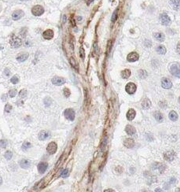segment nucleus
I'll use <instances>...</instances> for the list:
<instances>
[{"label": "nucleus", "instance_id": "41", "mask_svg": "<svg viewBox=\"0 0 180 192\" xmlns=\"http://www.w3.org/2000/svg\"><path fill=\"white\" fill-rule=\"evenodd\" d=\"M104 192H115V191H113V189H106L104 191Z\"/></svg>", "mask_w": 180, "mask_h": 192}, {"label": "nucleus", "instance_id": "13", "mask_svg": "<svg viewBox=\"0 0 180 192\" xmlns=\"http://www.w3.org/2000/svg\"><path fill=\"white\" fill-rule=\"evenodd\" d=\"M48 167V164L47 162H41L38 164V171L39 173H41V174H43V173H44L46 172V170H47V168Z\"/></svg>", "mask_w": 180, "mask_h": 192}, {"label": "nucleus", "instance_id": "36", "mask_svg": "<svg viewBox=\"0 0 180 192\" xmlns=\"http://www.w3.org/2000/svg\"><path fill=\"white\" fill-rule=\"evenodd\" d=\"M64 95L65 96L66 98H68L69 96H70V91H69L68 88L64 89Z\"/></svg>", "mask_w": 180, "mask_h": 192}, {"label": "nucleus", "instance_id": "33", "mask_svg": "<svg viewBox=\"0 0 180 192\" xmlns=\"http://www.w3.org/2000/svg\"><path fill=\"white\" fill-rule=\"evenodd\" d=\"M10 81H11V83H12V84H17V83H18V81H19V79L17 78V76H13L12 77V78H11Z\"/></svg>", "mask_w": 180, "mask_h": 192}, {"label": "nucleus", "instance_id": "34", "mask_svg": "<svg viewBox=\"0 0 180 192\" xmlns=\"http://www.w3.org/2000/svg\"><path fill=\"white\" fill-rule=\"evenodd\" d=\"M80 58L84 59V57H85V51H84V49L83 47H80Z\"/></svg>", "mask_w": 180, "mask_h": 192}, {"label": "nucleus", "instance_id": "21", "mask_svg": "<svg viewBox=\"0 0 180 192\" xmlns=\"http://www.w3.org/2000/svg\"><path fill=\"white\" fill-rule=\"evenodd\" d=\"M142 106L143 109H147L150 108V106H151L150 100H149L148 98H145L142 101Z\"/></svg>", "mask_w": 180, "mask_h": 192}, {"label": "nucleus", "instance_id": "19", "mask_svg": "<svg viewBox=\"0 0 180 192\" xmlns=\"http://www.w3.org/2000/svg\"><path fill=\"white\" fill-rule=\"evenodd\" d=\"M50 136V132L47 131H42L39 134V139L40 140H45Z\"/></svg>", "mask_w": 180, "mask_h": 192}, {"label": "nucleus", "instance_id": "29", "mask_svg": "<svg viewBox=\"0 0 180 192\" xmlns=\"http://www.w3.org/2000/svg\"><path fill=\"white\" fill-rule=\"evenodd\" d=\"M138 76H139V77L141 79H146L147 76H148V73H147V72L144 69H141L138 71Z\"/></svg>", "mask_w": 180, "mask_h": 192}, {"label": "nucleus", "instance_id": "43", "mask_svg": "<svg viewBox=\"0 0 180 192\" xmlns=\"http://www.w3.org/2000/svg\"><path fill=\"white\" fill-rule=\"evenodd\" d=\"M162 191H161V189L160 188H156V190H155V192H161Z\"/></svg>", "mask_w": 180, "mask_h": 192}, {"label": "nucleus", "instance_id": "23", "mask_svg": "<svg viewBox=\"0 0 180 192\" xmlns=\"http://www.w3.org/2000/svg\"><path fill=\"white\" fill-rule=\"evenodd\" d=\"M19 164H20L21 167L23 168H29L30 166V161H29V160H21Z\"/></svg>", "mask_w": 180, "mask_h": 192}, {"label": "nucleus", "instance_id": "25", "mask_svg": "<svg viewBox=\"0 0 180 192\" xmlns=\"http://www.w3.org/2000/svg\"><path fill=\"white\" fill-rule=\"evenodd\" d=\"M169 118L171 121H176L178 120V114L175 111H171L169 113Z\"/></svg>", "mask_w": 180, "mask_h": 192}, {"label": "nucleus", "instance_id": "14", "mask_svg": "<svg viewBox=\"0 0 180 192\" xmlns=\"http://www.w3.org/2000/svg\"><path fill=\"white\" fill-rule=\"evenodd\" d=\"M175 157V154L173 151H168V152H166L164 154V158L165 160H167L168 161H172L174 160Z\"/></svg>", "mask_w": 180, "mask_h": 192}, {"label": "nucleus", "instance_id": "20", "mask_svg": "<svg viewBox=\"0 0 180 192\" xmlns=\"http://www.w3.org/2000/svg\"><path fill=\"white\" fill-rule=\"evenodd\" d=\"M153 36L156 40L159 41V42H163V41L164 40V39H165L164 35L163 33H161V32H156V33L153 34Z\"/></svg>", "mask_w": 180, "mask_h": 192}, {"label": "nucleus", "instance_id": "38", "mask_svg": "<svg viewBox=\"0 0 180 192\" xmlns=\"http://www.w3.org/2000/svg\"><path fill=\"white\" fill-rule=\"evenodd\" d=\"M117 10H116V11L113 13V17H112V21L114 22L115 21L117 20Z\"/></svg>", "mask_w": 180, "mask_h": 192}, {"label": "nucleus", "instance_id": "12", "mask_svg": "<svg viewBox=\"0 0 180 192\" xmlns=\"http://www.w3.org/2000/svg\"><path fill=\"white\" fill-rule=\"evenodd\" d=\"M54 33L53 30H51V29L46 30L43 33V38L46 39H51L54 37Z\"/></svg>", "mask_w": 180, "mask_h": 192}, {"label": "nucleus", "instance_id": "10", "mask_svg": "<svg viewBox=\"0 0 180 192\" xmlns=\"http://www.w3.org/2000/svg\"><path fill=\"white\" fill-rule=\"evenodd\" d=\"M161 85L165 89H169L172 87V83L169 79L168 78H163L161 80Z\"/></svg>", "mask_w": 180, "mask_h": 192}, {"label": "nucleus", "instance_id": "7", "mask_svg": "<svg viewBox=\"0 0 180 192\" xmlns=\"http://www.w3.org/2000/svg\"><path fill=\"white\" fill-rule=\"evenodd\" d=\"M138 58H139V55H138V54L136 53V52H131L130 53L127 55V60L128 62H136L138 60Z\"/></svg>", "mask_w": 180, "mask_h": 192}, {"label": "nucleus", "instance_id": "27", "mask_svg": "<svg viewBox=\"0 0 180 192\" xmlns=\"http://www.w3.org/2000/svg\"><path fill=\"white\" fill-rule=\"evenodd\" d=\"M69 62H70L71 65H72L73 68H74L76 70L78 71V63H77V62H76V59L73 58V57H71L70 59H69Z\"/></svg>", "mask_w": 180, "mask_h": 192}, {"label": "nucleus", "instance_id": "4", "mask_svg": "<svg viewBox=\"0 0 180 192\" xmlns=\"http://www.w3.org/2000/svg\"><path fill=\"white\" fill-rule=\"evenodd\" d=\"M64 115L69 121H73L75 119V112L72 109H67L64 112Z\"/></svg>", "mask_w": 180, "mask_h": 192}, {"label": "nucleus", "instance_id": "18", "mask_svg": "<svg viewBox=\"0 0 180 192\" xmlns=\"http://www.w3.org/2000/svg\"><path fill=\"white\" fill-rule=\"evenodd\" d=\"M125 131L129 135H132L134 134H135V132H136L135 127H133L132 125H127L125 128Z\"/></svg>", "mask_w": 180, "mask_h": 192}, {"label": "nucleus", "instance_id": "6", "mask_svg": "<svg viewBox=\"0 0 180 192\" xmlns=\"http://www.w3.org/2000/svg\"><path fill=\"white\" fill-rule=\"evenodd\" d=\"M136 89H137V87L134 83H128L126 85V88H125L126 91L130 95H132L135 93L136 91Z\"/></svg>", "mask_w": 180, "mask_h": 192}, {"label": "nucleus", "instance_id": "31", "mask_svg": "<svg viewBox=\"0 0 180 192\" xmlns=\"http://www.w3.org/2000/svg\"><path fill=\"white\" fill-rule=\"evenodd\" d=\"M26 95H27V91L26 90H21V91H20V93H19V96H20V98H25L26 97Z\"/></svg>", "mask_w": 180, "mask_h": 192}, {"label": "nucleus", "instance_id": "8", "mask_svg": "<svg viewBox=\"0 0 180 192\" xmlns=\"http://www.w3.org/2000/svg\"><path fill=\"white\" fill-rule=\"evenodd\" d=\"M160 20L161 21V23L164 25H168L170 23H171V19L170 17L166 14L165 13H162V14H160Z\"/></svg>", "mask_w": 180, "mask_h": 192}, {"label": "nucleus", "instance_id": "42", "mask_svg": "<svg viewBox=\"0 0 180 192\" xmlns=\"http://www.w3.org/2000/svg\"><path fill=\"white\" fill-rule=\"evenodd\" d=\"M177 50H178V52L180 54V43H179L177 45Z\"/></svg>", "mask_w": 180, "mask_h": 192}, {"label": "nucleus", "instance_id": "9", "mask_svg": "<svg viewBox=\"0 0 180 192\" xmlns=\"http://www.w3.org/2000/svg\"><path fill=\"white\" fill-rule=\"evenodd\" d=\"M52 83L54 85L60 86V85H62V84H64V83H65V80H64V78H62V77L55 76V77H54V78L52 79Z\"/></svg>", "mask_w": 180, "mask_h": 192}, {"label": "nucleus", "instance_id": "46", "mask_svg": "<svg viewBox=\"0 0 180 192\" xmlns=\"http://www.w3.org/2000/svg\"><path fill=\"white\" fill-rule=\"evenodd\" d=\"M94 1V0H89V1H88V2H87V4H90L91 2H93Z\"/></svg>", "mask_w": 180, "mask_h": 192}, {"label": "nucleus", "instance_id": "39", "mask_svg": "<svg viewBox=\"0 0 180 192\" xmlns=\"http://www.w3.org/2000/svg\"><path fill=\"white\" fill-rule=\"evenodd\" d=\"M68 169H64V170H62V172L61 173V176L63 177H66V176H68Z\"/></svg>", "mask_w": 180, "mask_h": 192}, {"label": "nucleus", "instance_id": "45", "mask_svg": "<svg viewBox=\"0 0 180 192\" xmlns=\"http://www.w3.org/2000/svg\"><path fill=\"white\" fill-rule=\"evenodd\" d=\"M2 177L0 176V185L2 184Z\"/></svg>", "mask_w": 180, "mask_h": 192}, {"label": "nucleus", "instance_id": "32", "mask_svg": "<svg viewBox=\"0 0 180 192\" xmlns=\"http://www.w3.org/2000/svg\"><path fill=\"white\" fill-rule=\"evenodd\" d=\"M12 156H13V154H12L11 151H6V152L5 153V158H6V159H7V160H10L11 158H12Z\"/></svg>", "mask_w": 180, "mask_h": 192}, {"label": "nucleus", "instance_id": "5", "mask_svg": "<svg viewBox=\"0 0 180 192\" xmlns=\"http://www.w3.org/2000/svg\"><path fill=\"white\" fill-rule=\"evenodd\" d=\"M57 149H58V145L56 143H54V142L50 143L47 147V150L50 154H54L56 153Z\"/></svg>", "mask_w": 180, "mask_h": 192}, {"label": "nucleus", "instance_id": "26", "mask_svg": "<svg viewBox=\"0 0 180 192\" xmlns=\"http://www.w3.org/2000/svg\"><path fill=\"white\" fill-rule=\"evenodd\" d=\"M156 52H157L158 54H164L166 53V48H165L164 46L160 45V46H158L157 47H156Z\"/></svg>", "mask_w": 180, "mask_h": 192}, {"label": "nucleus", "instance_id": "17", "mask_svg": "<svg viewBox=\"0 0 180 192\" xmlns=\"http://www.w3.org/2000/svg\"><path fill=\"white\" fill-rule=\"evenodd\" d=\"M28 58H29V54H26V53H21V54H19L17 55V60L18 62H23L26 61L27 59H28Z\"/></svg>", "mask_w": 180, "mask_h": 192}, {"label": "nucleus", "instance_id": "37", "mask_svg": "<svg viewBox=\"0 0 180 192\" xmlns=\"http://www.w3.org/2000/svg\"><path fill=\"white\" fill-rule=\"evenodd\" d=\"M7 145V142L6 140H1L0 141V147H2V148H6Z\"/></svg>", "mask_w": 180, "mask_h": 192}, {"label": "nucleus", "instance_id": "16", "mask_svg": "<svg viewBox=\"0 0 180 192\" xmlns=\"http://www.w3.org/2000/svg\"><path fill=\"white\" fill-rule=\"evenodd\" d=\"M136 113L134 109H130L127 113V118L128 121H132L134 118L135 117Z\"/></svg>", "mask_w": 180, "mask_h": 192}, {"label": "nucleus", "instance_id": "15", "mask_svg": "<svg viewBox=\"0 0 180 192\" xmlns=\"http://www.w3.org/2000/svg\"><path fill=\"white\" fill-rule=\"evenodd\" d=\"M123 145L125 146L127 148H133L135 147V141L130 138L126 139L123 142Z\"/></svg>", "mask_w": 180, "mask_h": 192}, {"label": "nucleus", "instance_id": "1", "mask_svg": "<svg viewBox=\"0 0 180 192\" xmlns=\"http://www.w3.org/2000/svg\"><path fill=\"white\" fill-rule=\"evenodd\" d=\"M170 72L173 76L180 77V65L179 63H174L170 66Z\"/></svg>", "mask_w": 180, "mask_h": 192}, {"label": "nucleus", "instance_id": "30", "mask_svg": "<svg viewBox=\"0 0 180 192\" xmlns=\"http://www.w3.org/2000/svg\"><path fill=\"white\" fill-rule=\"evenodd\" d=\"M31 147V144L30 143H29V142H25V143H24L22 145L23 150H27V149L30 148Z\"/></svg>", "mask_w": 180, "mask_h": 192}, {"label": "nucleus", "instance_id": "24", "mask_svg": "<svg viewBox=\"0 0 180 192\" xmlns=\"http://www.w3.org/2000/svg\"><path fill=\"white\" fill-rule=\"evenodd\" d=\"M131 76V71L129 69H124L121 72V76L123 79H127Z\"/></svg>", "mask_w": 180, "mask_h": 192}, {"label": "nucleus", "instance_id": "3", "mask_svg": "<svg viewBox=\"0 0 180 192\" xmlns=\"http://www.w3.org/2000/svg\"><path fill=\"white\" fill-rule=\"evenodd\" d=\"M43 13H44V9L42 6L36 5L32 7V9H31V13L34 16H36V17L41 16Z\"/></svg>", "mask_w": 180, "mask_h": 192}, {"label": "nucleus", "instance_id": "2", "mask_svg": "<svg viewBox=\"0 0 180 192\" xmlns=\"http://www.w3.org/2000/svg\"><path fill=\"white\" fill-rule=\"evenodd\" d=\"M10 45H11L12 47L17 48V47H19L21 46L22 41L19 37H17V36H16V35H13L10 38Z\"/></svg>", "mask_w": 180, "mask_h": 192}, {"label": "nucleus", "instance_id": "48", "mask_svg": "<svg viewBox=\"0 0 180 192\" xmlns=\"http://www.w3.org/2000/svg\"><path fill=\"white\" fill-rule=\"evenodd\" d=\"M179 102H180V97H179Z\"/></svg>", "mask_w": 180, "mask_h": 192}, {"label": "nucleus", "instance_id": "11", "mask_svg": "<svg viewBox=\"0 0 180 192\" xmlns=\"http://www.w3.org/2000/svg\"><path fill=\"white\" fill-rule=\"evenodd\" d=\"M25 15V13L22 10H16L12 13V18L13 20H19L21 17H23Z\"/></svg>", "mask_w": 180, "mask_h": 192}, {"label": "nucleus", "instance_id": "44", "mask_svg": "<svg viewBox=\"0 0 180 192\" xmlns=\"http://www.w3.org/2000/svg\"><path fill=\"white\" fill-rule=\"evenodd\" d=\"M176 192H180V187H178V188L176 189V191H175Z\"/></svg>", "mask_w": 180, "mask_h": 192}, {"label": "nucleus", "instance_id": "47", "mask_svg": "<svg viewBox=\"0 0 180 192\" xmlns=\"http://www.w3.org/2000/svg\"><path fill=\"white\" fill-rule=\"evenodd\" d=\"M21 1H29V0H21Z\"/></svg>", "mask_w": 180, "mask_h": 192}, {"label": "nucleus", "instance_id": "22", "mask_svg": "<svg viewBox=\"0 0 180 192\" xmlns=\"http://www.w3.org/2000/svg\"><path fill=\"white\" fill-rule=\"evenodd\" d=\"M153 116H154L156 120L158 122H162L163 121V115H162V113H161L160 112L156 111L154 113V114H153Z\"/></svg>", "mask_w": 180, "mask_h": 192}, {"label": "nucleus", "instance_id": "28", "mask_svg": "<svg viewBox=\"0 0 180 192\" xmlns=\"http://www.w3.org/2000/svg\"><path fill=\"white\" fill-rule=\"evenodd\" d=\"M171 5L172 6L175 10H177L180 6V0H172L171 1Z\"/></svg>", "mask_w": 180, "mask_h": 192}, {"label": "nucleus", "instance_id": "35", "mask_svg": "<svg viewBox=\"0 0 180 192\" xmlns=\"http://www.w3.org/2000/svg\"><path fill=\"white\" fill-rule=\"evenodd\" d=\"M16 95H17V91L16 90H10V91H9V95H10V97H11V98L15 97Z\"/></svg>", "mask_w": 180, "mask_h": 192}, {"label": "nucleus", "instance_id": "40", "mask_svg": "<svg viewBox=\"0 0 180 192\" xmlns=\"http://www.w3.org/2000/svg\"><path fill=\"white\" fill-rule=\"evenodd\" d=\"M11 109H12V106L10 104H7L6 106V107H5V111L6 112H10L11 110Z\"/></svg>", "mask_w": 180, "mask_h": 192}]
</instances>
